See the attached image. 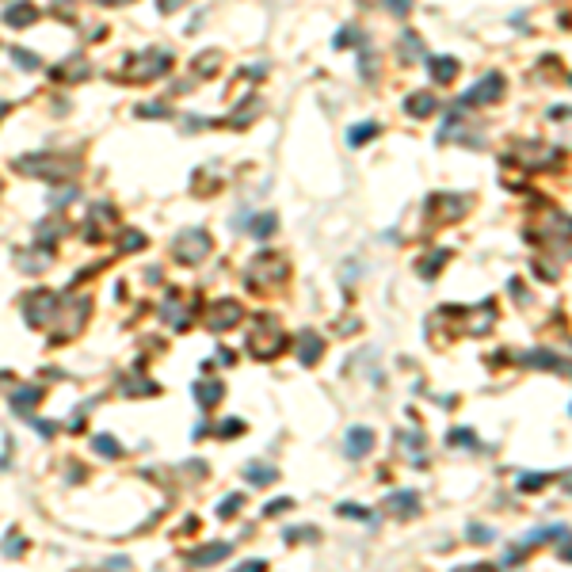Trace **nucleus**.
Segmentation results:
<instances>
[{
	"mask_svg": "<svg viewBox=\"0 0 572 572\" xmlns=\"http://www.w3.org/2000/svg\"><path fill=\"white\" fill-rule=\"evenodd\" d=\"M500 95H504V76H484L481 84H477V88H470L465 92V100L462 103H470V107H477V103H489V100H500Z\"/></svg>",
	"mask_w": 572,
	"mask_h": 572,
	"instance_id": "1",
	"label": "nucleus"
},
{
	"mask_svg": "<svg viewBox=\"0 0 572 572\" xmlns=\"http://www.w3.org/2000/svg\"><path fill=\"white\" fill-rule=\"evenodd\" d=\"M179 259H191V264H195V259H203L206 256V248H210V240H206V233H187V237H179Z\"/></svg>",
	"mask_w": 572,
	"mask_h": 572,
	"instance_id": "2",
	"label": "nucleus"
},
{
	"mask_svg": "<svg viewBox=\"0 0 572 572\" xmlns=\"http://www.w3.org/2000/svg\"><path fill=\"white\" fill-rule=\"evenodd\" d=\"M431 111H435V100L428 92H416L409 100V115H431Z\"/></svg>",
	"mask_w": 572,
	"mask_h": 572,
	"instance_id": "3",
	"label": "nucleus"
},
{
	"mask_svg": "<svg viewBox=\"0 0 572 572\" xmlns=\"http://www.w3.org/2000/svg\"><path fill=\"white\" fill-rule=\"evenodd\" d=\"M237 313H240L237 301H225V306H218V320H210V325H214V328H229L233 320H237Z\"/></svg>",
	"mask_w": 572,
	"mask_h": 572,
	"instance_id": "4",
	"label": "nucleus"
},
{
	"mask_svg": "<svg viewBox=\"0 0 572 572\" xmlns=\"http://www.w3.org/2000/svg\"><path fill=\"white\" fill-rule=\"evenodd\" d=\"M348 439H351V443H348V454H362V450H370V431L355 428Z\"/></svg>",
	"mask_w": 572,
	"mask_h": 572,
	"instance_id": "5",
	"label": "nucleus"
},
{
	"mask_svg": "<svg viewBox=\"0 0 572 572\" xmlns=\"http://www.w3.org/2000/svg\"><path fill=\"white\" fill-rule=\"evenodd\" d=\"M454 73H458V62H454V57H439V62H435V76H439V81H450Z\"/></svg>",
	"mask_w": 572,
	"mask_h": 572,
	"instance_id": "6",
	"label": "nucleus"
},
{
	"mask_svg": "<svg viewBox=\"0 0 572 572\" xmlns=\"http://www.w3.org/2000/svg\"><path fill=\"white\" fill-rule=\"evenodd\" d=\"M374 130H378L374 123H367V126H355V130H351V145H359L362 137H374Z\"/></svg>",
	"mask_w": 572,
	"mask_h": 572,
	"instance_id": "7",
	"label": "nucleus"
},
{
	"mask_svg": "<svg viewBox=\"0 0 572 572\" xmlns=\"http://www.w3.org/2000/svg\"><path fill=\"white\" fill-rule=\"evenodd\" d=\"M198 397H203V401H218L222 386H198Z\"/></svg>",
	"mask_w": 572,
	"mask_h": 572,
	"instance_id": "8",
	"label": "nucleus"
},
{
	"mask_svg": "<svg viewBox=\"0 0 572 572\" xmlns=\"http://www.w3.org/2000/svg\"><path fill=\"white\" fill-rule=\"evenodd\" d=\"M95 447H100V454H118V447H115V443H107V435L95 439Z\"/></svg>",
	"mask_w": 572,
	"mask_h": 572,
	"instance_id": "9",
	"label": "nucleus"
},
{
	"mask_svg": "<svg viewBox=\"0 0 572 572\" xmlns=\"http://www.w3.org/2000/svg\"><path fill=\"white\" fill-rule=\"evenodd\" d=\"M8 20H12V23H27L31 15H27V8L20 4V8H12V15H8Z\"/></svg>",
	"mask_w": 572,
	"mask_h": 572,
	"instance_id": "10",
	"label": "nucleus"
},
{
	"mask_svg": "<svg viewBox=\"0 0 572 572\" xmlns=\"http://www.w3.org/2000/svg\"><path fill=\"white\" fill-rule=\"evenodd\" d=\"M389 8H397V12H409L412 0H389Z\"/></svg>",
	"mask_w": 572,
	"mask_h": 572,
	"instance_id": "11",
	"label": "nucleus"
}]
</instances>
